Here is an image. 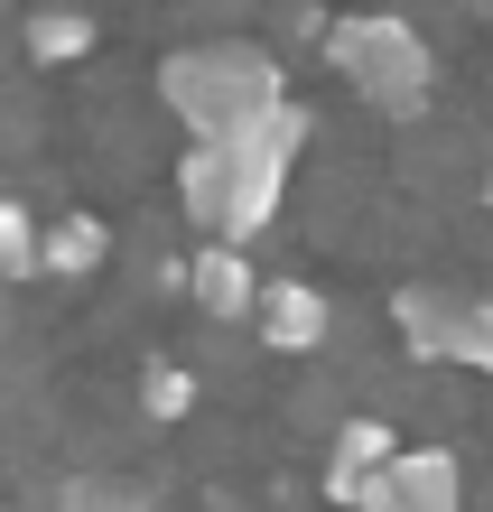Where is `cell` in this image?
I'll use <instances>...</instances> for the list:
<instances>
[{"mask_svg": "<svg viewBox=\"0 0 493 512\" xmlns=\"http://www.w3.org/2000/svg\"><path fill=\"white\" fill-rule=\"evenodd\" d=\"M10 280H38V224L0 196V289H10Z\"/></svg>", "mask_w": 493, "mask_h": 512, "instance_id": "obj_13", "label": "cell"}, {"mask_svg": "<svg viewBox=\"0 0 493 512\" xmlns=\"http://www.w3.org/2000/svg\"><path fill=\"white\" fill-rule=\"evenodd\" d=\"M140 410H149V419H187V410H196L187 364H168V354H159V364H140Z\"/></svg>", "mask_w": 493, "mask_h": 512, "instance_id": "obj_12", "label": "cell"}, {"mask_svg": "<svg viewBox=\"0 0 493 512\" xmlns=\"http://www.w3.org/2000/svg\"><path fill=\"white\" fill-rule=\"evenodd\" d=\"M103 261H112V233L94 215H66V224L38 233V270H56V280H84V270H103Z\"/></svg>", "mask_w": 493, "mask_h": 512, "instance_id": "obj_9", "label": "cell"}, {"mask_svg": "<svg viewBox=\"0 0 493 512\" xmlns=\"http://www.w3.org/2000/svg\"><path fill=\"white\" fill-rule=\"evenodd\" d=\"M56 512H159V503H149V485H140V475L84 466V475H66V485H56Z\"/></svg>", "mask_w": 493, "mask_h": 512, "instance_id": "obj_10", "label": "cell"}, {"mask_svg": "<svg viewBox=\"0 0 493 512\" xmlns=\"http://www.w3.org/2000/svg\"><path fill=\"white\" fill-rule=\"evenodd\" d=\"M475 187H484V205H493V159H484V177H475Z\"/></svg>", "mask_w": 493, "mask_h": 512, "instance_id": "obj_14", "label": "cell"}, {"mask_svg": "<svg viewBox=\"0 0 493 512\" xmlns=\"http://www.w3.org/2000/svg\"><path fill=\"white\" fill-rule=\"evenodd\" d=\"M400 336L428 364L493 373V298H475V289H400Z\"/></svg>", "mask_w": 493, "mask_h": 512, "instance_id": "obj_4", "label": "cell"}, {"mask_svg": "<svg viewBox=\"0 0 493 512\" xmlns=\"http://www.w3.org/2000/svg\"><path fill=\"white\" fill-rule=\"evenodd\" d=\"M326 56H335V75H345L373 112H400V122H419L428 94H438V66H428L419 28L391 19V10H373V19H335V28H326Z\"/></svg>", "mask_w": 493, "mask_h": 512, "instance_id": "obj_2", "label": "cell"}, {"mask_svg": "<svg viewBox=\"0 0 493 512\" xmlns=\"http://www.w3.org/2000/svg\"><path fill=\"white\" fill-rule=\"evenodd\" d=\"M84 47H94V19L84 10H38L28 19V56H38V66H75Z\"/></svg>", "mask_w": 493, "mask_h": 512, "instance_id": "obj_11", "label": "cell"}, {"mask_svg": "<svg viewBox=\"0 0 493 512\" xmlns=\"http://www.w3.org/2000/svg\"><path fill=\"white\" fill-rule=\"evenodd\" d=\"M298 140H307V112H298V103L261 112V122L233 131V140H214V168H224L214 243H252V233L280 215V187H289V168H298Z\"/></svg>", "mask_w": 493, "mask_h": 512, "instance_id": "obj_3", "label": "cell"}, {"mask_svg": "<svg viewBox=\"0 0 493 512\" xmlns=\"http://www.w3.org/2000/svg\"><path fill=\"white\" fill-rule=\"evenodd\" d=\"M252 326H261V345H270V354H317V345H326V326H335V308H326V289H317V280H270V289H261V308H252Z\"/></svg>", "mask_w": 493, "mask_h": 512, "instance_id": "obj_6", "label": "cell"}, {"mask_svg": "<svg viewBox=\"0 0 493 512\" xmlns=\"http://www.w3.org/2000/svg\"><path fill=\"white\" fill-rule=\"evenodd\" d=\"M187 289H196L205 317H252L261 308V280H252V261H242V243H205L196 270H187Z\"/></svg>", "mask_w": 493, "mask_h": 512, "instance_id": "obj_7", "label": "cell"}, {"mask_svg": "<svg viewBox=\"0 0 493 512\" xmlns=\"http://www.w3.org/2000/svg\"><path fill=\"white\" fill-rule=\"evenodd\" d=\"M354 512H466V475L447 447H400V457L354 494Z\"/></svg>", "mask_w": 493, "mask_h": 512, "instance_id": "obj_5", "label": "cell"}, {"mask_svg": "<svg viewBox=\"0 0 493 512\" xmlns=\"http://www.w3.org/2000/svg\"><path fill=\"white\" fill-rule=\"evenodd\" d=\"M159 94L168 112L187 122V140H233V131H252L261 112H280V66H270L261 47H187V56H168V75H159Z\"/></svg>", "mask_w": 493, "mask_h": 512, "instance_id": "obj_1", "label": "cell"}, {"mask_svg": "<svg viewBox=\"0 0 493 512\" xmlns=\"http://www.w3.org/2000/svg\"><path fill=\"white\" fill-rule=\"evenodd\" d=\"M400 457V438L382 429V419H363V429H345V438H335V457H326V494L335 503H354L363 485H373V475Z\"/></svg>", "mask_w": 493, "mask_h": 512, "instance_id": "obj_8", "label": "cell"}]
</instances>
